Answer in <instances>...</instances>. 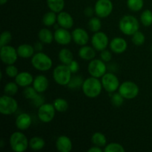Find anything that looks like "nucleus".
<instances>
[{"label":"nucleus","instance_id":"obj_1","mask_svg":"<svg viewBox=\"0 0 152 152\" xmlns=\"http://www.w3.org/2000/svg\"><path fill=\"white\" fill-rule=\"evenodd\" d=\"M102 85L99 78L91 77L87 78L83 82L82 90L83 94L89 98H95L99 96L102 92Z\"/></svg>","mask_w":152,"mask_h":152},{"label":"nucleus","instance_id":"obj_2","mask_svg":"<svg viewBox=\"0 0 152 152\" xmlns=\"http://www.w3.org/2000/svg\"><path fill=\"white\" fill-rule=\"evenodd\" d=\"M119 28L123 34L132 36L139 31L140 24L136 17L131 15L123 16L119 22Z\"/></svg>","mask_w":152,"mask_h":152},{"label":"nucleus","instance_id":"obj_3","mask_svg":"<svg viewBox=\"0 0 152 152\" xmlns=\"http://www.w3.org/2000/svg\"><path fill=\"white\" fill-rule=\"evenodd\" d=\"M31 64L37 71H48L52 68L53 62L50 56L43 52H37L31 57Z\"/></svg>","mask_w":152,"mask_h":152},{"label":"nucleus","instance_id":"obj_4","mask_svg":"<svg viewBox=\"0 0 152 152\" xmlns=\"http://www.w3.org/2000/svg\"><path fill=\"white\" fill-rule=\"evenodd\" d=\"M9 143L11 149L15 152H24L29 146V140L22 132H15L10 135Z\"/></svg>","mask_w":152,"mask_h":152},{"label":"nucleus","instance_id":"obj_5","mask_svg":"<svg viewBox=\"0 0 152 152\" xmlns=\"http://www.w3.org/2000/svg\"><path fill=\"white\" fill-rule=\"evenodd\" d=\"M71 74L72 73L70 71L68 65L62 64L56 66L53 69V78L58 85L65 86H68L72 77Z\"/></svg>","mask_w":152,"mask_h":152},{"label":"nucleus","instance_id":"obj_6","mask_svg":"<svg viewBox=\"0 0 152 152\" xmlns=\"http://www.w3.org/2000/svg\"><path fill=\"white\" fill-rule=\"evenodd\" d=\"M18 109V102L13 96L4 94L0 98V112L4 115H10Z\"/></svg>","mask_w":152,"mask_h":152},{"label":"nucleus","instance_id":"obj_7","mask_svg":"<svg viewBox=\"0 0 152 152\" xmlns=\"http://www.w3.org/2000/svg\"><path fill=\"white\" fill-rule=\"evenodd\" d=\"M118 92L126 99H132L137 97L139 94L140 88L134 82L126 81L120 84Z\"/></svg>","mask_w":152,"mask_h":152},{"label":"nucleus","instance_id":"obj_8","mask_svg":"<svg viewBox=\"0 0 152 152\" xmlns=\"http://www.w3.org/2000/svg\"><path fill=\"white\" fill-rule=\"evenodd\" d=\"M102 87L108 93H114L120 87V80L115 74L112 73H105L101 77Z\"/></svg>","mask_w":152,"mask_h":152},{"label":"nucleus","instance_id":"obj_9","mask_svg":"<svg viewBox=\"0 0 152 152\" xmlns=\"http://www.w3.org/2000/svg\"><path fill=\"white\" fill-rule=\"evenodd\" d=\"M107 66L101 59H94L88 65V71L91 77L100 78L106 73Z\"/></svg>","mask_w":152,"mask_h":152},{"label":"nucleus","instance_id":"obj_10","mask_svg":"<svg viewBox=\"0 0 152 152\" xmlns=\"http://www.w3.org/2000/svg\"><path fill=\"white\" fill-rule=\"evenodd\" d=\"M56 111L53 104L43 103L38 108L37 116L40 121L45 123H48L53 120Z\"/></svg>","mask_w":152,"mask_h":152},{"label":"nucleus","instance_id":"obj_11","mask_svg":"<svg viewBox=\"0 0 152 152\" xmlns=\"http://www.w3.org/2000/svg\"><path fill=\"white\" fill-rule=\"evenodd\" d=\"M0 56L3 63L7 65H13L17 61L19 55L16 49L7 45L0 47Z\"/></svg>","mask_w":152,"mask_h":152},{"label":"nucleus","instance_id":"obj_12","mask_svg":"<svg viewBox=\"0 0 152 152\" xmlns=\"http://www.w3.org/2000/svg\"><path fill=\"white\" fill-rule=\"evenodd\" d=\"M114 5L111 0H97L95 3V14L99 18H106L113 11Z\"/></svg>","mask_w":152,"mask_h":152},{"label":"nucleus","instance_id":"obj_13","mask_svg":"<svg viewBox=\"0 0 152 152\" xmlns=\"http://www.w3.org/2000/svg\"><path fill=\"white\" fill-rule=\"evenodd\" d=\"M91 44L94 48L98 51L106 49L108 45V37L104 32L98 31L94 34L91 38Z\"/></svg>","mask_w":152,"mask_h":152},{"label":"nucleus","instance_id":"obj_14","mask_svg":"<svg viewBox=\"0 0 152 152\" xmlns=\"http://www.w3.org/2000/svg\"><path fill=\"white\" fill-rule=\"evenodd\" d=\"M54 40L59 45H66L71 43L72 39V34L63 28H59L54 32Z\"/></svg>","mask_w":152,"mask_h":152},{"label":"nucleus","instance_id":"obj_15","mask_svg":"<svg viewBox=\"0 0 152 152\" xmlns=\"http://www.w3.org/2000/svg\"><path fill=\"white\" fill-rule=\"evenodd\" d=\"M72 34L73 41L77 45L83 46L87 45L89 41V35L87 31L83 28H75L71 33Z\"/></svg>","mask_w":152,"mask_h":152},{"label":"nucleus","instance_id":"obj_16","mask_svg":"<svg viewBox=\"0 0 152 152\" xmlns=\"http://www.w3.org/2000/svg\"><path fill=\"white\" fill-rule=\"evenodd\" d=\"M110 49L111 51L117 54L124 53L128 48L127 42L122 37H115L110 42Z\"/></svg>","mask_w":152,"mask_h":152},{"label":"nucleus","instance_id":"obj_17","mask_svg":"<svg viewBox=\"0 0 152 152\" xmlns=\"http://www.w3.org/2000/svg\"><path fill=\"white\" fill-rule=\"evenodd\" d=\"M57 24L61 28L71 29L74 25V19L69 13L62 10L60 13H58Z\"/></svg>","mask_w":152,"mask_h":152},{"label":"nucleus","instance_id":"obj_18","mask_svg":"<svg viewBox=\"0 0 152 152\" xmlns=\"http://www.w3.org/2000/svg\"><path fill=\"white\" fill-rule=\"evenodd\" d=\"M56 148L59 152H70L72 150V141L68 137L62 135L56 141Z\"/></svg>","mask_w":152,"mask_h":152},{"label":"nucleus","instance_id":"obj_19","mask_svg":"<svg viewBox=\"0 0 152 152\" xmlns=\"http://www.w3.org/2000/svg\"><path fill=\"white\" fill-rule=\"evenodd\" d=\"M32 123L31 117L27 113L20 114L16 119L15 125L16 127L20 131H25L30 128Z\"/></svg>","mask_w":152,"mask_h":152},{"label":"nucleus","instance_id":"obj_20","mask_svg":"<svg viewBox=\"0 0 152 152\" xmlns=\"http://www.w3.org/2000/svg\"><path fill=\"white\" fill-rule=\"evenodd\" d=\"M49 86L48 79L45 75H38L34 78L33 87L38 93L41 94L45 91Z\"/></svg>","mask_w":152,"mask_h":152},{"label":"nucleus","instance_id":"obj_21","mask_svg":"<svg viewBox=\"0 0 152 152\" xmlns=\"http://www.w3.org/2000/svg\"><path fill=\"white\" fill-rule=\"evenodd\" d=\"M34 77L32 74L27 71H23L18 74V75L15 77V82L20 87L25 88L27 86H31L34 82Z\"/></svg>","mask_w":152,"mask_h":152},{"label":"nucleus","instance_id":"obj_22","mask_svg":"<svg viewBox=\"0 0 152 152\" xmlns=\"http://www.w3.org/2000/svg\"><path fill=\"white\" fill-rule=\"evenodd\" d=\"M19 57L23 59H29L34 55L35 49L34 46L29 44H22L16 48Z\"/></svg>","mask_w":152,"mask_h":152},{"label":"nucleus","instance_id":"obj_23","mask_svg":"<svg viewBox=\"0 0 152 152\" xmlns=\"http://www.w3.org/2000/svg\"><path fill=\"white\" fill-rule=\"evenodd\" d=\"M94 48L90 47V46L83 45L80 48L79 50V56L81 59H84V60H92V59H95L96 56V51Z\"/></svg>","mask_w":152,"mask_h":152},{"label":"nucleus","instance_id":"obj_24","mask_svg":"<svg viewBox=\"0 0 152 152\" xmlns=\"http://www.w3.org/2000/svg\"><path fill=\"white\" fill-rule=\"evenodd\" d=\"M38 38L44 44H50L54 39V34L48 28H42L38 33Z\"/></svg>","mask_w":152,"mask_h":152},{"label":"nucleus","instance_id":"obj_25","mask_svg":"<svg viewBox=\"0 0 152 152\" xmlns=\"http://www.w3.org/2000/svg\"><path fill=\"white\" fill-rule=\"evenodd\" d=\"M59 61L64 65H68L73 60H74V56H73L72 52L71 50L68 48H62L61 49L60 51L58 54Z\"/></svg>","mask_w":152,"mask_h":152},{"label":"nucleus","instance_id":"obj_26","mask_svg":"<svg viewBox=\"0 0 152 152\" xmlns=\"http://www.w3.org/2000/svg\"><path fill=\"white\" fill-rule=\"evenodd\" d=\"M65 0H47V5L51 11L60 13L65 7Z\"/></svg>","mask_w":152,"mask_h":152},{"label":"nucleus","instance_id":"obj_27","mask_svg":"<svg viewBox=\"0 0 152 152\" xmlns=\"http://www.w3.org/2000/svg\"><path fill=\"white\" fill-rule=\"evenodd\" d=\"M45 145L44 139L40 137H34L29 140V147L33 151H39Z\"/></svg>","mask_w":152,"mask_h":152},{"label":"nucleus","instance_id":"obj_28","mask_svg":"<svg viewBox=\"0 0 152 152\" xmlns=\"http://www.w3.org/2000/svg\"><path fill=\"white\" fill-rule=\"evenodd\" d=\"M91 142L94 145L99 147H105L107 144L106 137L101 132H96L91 137Z\"/></svg>","mask_w":152,"mask_h":152},{"label":"nucleus","instance_id":"obj_29","mask_svg":"<svg viewBox=\"0 0 152 152\" xmlns=\"http://www.w3.org/2000/svg\"><path fill=\"white\" fill-rule=\"evenodd\" d=\"M56 13L51 10L45 13L42 17V23L47 27L54 25L57 22V15Z\"/></svg>","mask_w":152,"mask_h":152},{"label":"nucleus","instance_id":"obj_30","mask_svg":"<svg viewBox=\"0 0 152 152\" xmlns=\"http://www.w3.org/2000/svg\"><path fill=\"white\" fill-rule=\"evenodd\" d=\"M53 105L56 111L59 113L65 112L68 108V102L65 99H63V98L59 97L55 99L53 102Z\"/></svg>","mask_w":152,"mask_h":152},{"label":"nucleus","instance_id":"obj_31","mask_svg":"<svg viewBox=\"0 0 152 152\" xmlns=\"http://www.w3.org/2000/svg\"><path fill=\"white\" fill-rule=\"evenodd\" d=\"M18 90H19V86H18L16 82L7 83L4 87V94L8 95V96H14L17 93Z\"/></svg>","mask_w":152,"mask_h":152},{"label":"nucleus","instance_id":"obj_32","mask_svg":"<svg viewBox=\"0 0 152 152\" xmlns=\"http://www.w3.org/2000/svg\"><path fill=\"white\" fill-rule=\"evenodd\" d=\"M127 6L129 10L138 12L143 7L144 0H127Z\"/></svg>","mask_w":152,"mask_h":152},{"label":"nucleus","instance_id":"obj_33","mask_svg":"<svg viewBox=\"0 0 152 152\" xmlns=\"http://www.w3.org/2000/svg\"><path fill=\"white\" fill-rule=\"evenodd\" d=\"M88 28L91 31L94 33H96L99 31L102 27V22H101L99 17H91L89 20L88 24Z\"/></svg>","mask_w":152,"mask_h":152},{"label":"nucleus","instance_id":"obj_34","mask_svg":"<svg viewBox=\"0 0 152 152\" xmlns=\"http://www.w3.org/2000/svg\"><path fill=\"white\" fill-rule=\"evenodd\" d=\"M140 22L144 26L148 27L152 25V11L145 10L140 16Z\"/></svg>","mask_w":152,"mask_h":152},{"label":"nucleus","instance_id":"obj_35","mask_svg":"<svg viewBox=\"0 0 152 152\" xmlns=\"http://www.w3.org/2000/svg\"><path fill=\"white\" fill-rule=\"evenodd\" d=\"M23 95L26 99L32 101L39 95V93H38L34 87H31V86H29L24 88Z\"/></svg>","mask_w":152,"mask_h":152},{"label":"nucleus","instance_id":"obj_36","mask_svg":"<svg viewBox=\"0 0 152 152\" xmlns=\"http://www.w3.org/2000/svg\"><path fill=\"white\" fill-rule=\"evenodd\" d=\"M83 82H84V80L82 79L81 77H80V76H74V77H71V80H70L69 83L67 86L70 89L80 88V87L82 88V86H83Z\"/></svg>","mask_w":152,"mask_h":152},{"label":"nucleus","instance_id":"obj_37","mask_svg":"<svg viewBox=\"0 0 152 152\" xmlns=\"http://www.w3.org/2000/svg\"><path fill=\"white\" fill-rule=\"evenodd\" d=\"M132 41L133 44L136 46H141L145 43V37L141 31H137L135 34L132 35Z\"/></svg>","mask_w":152,"mask_h":152},{"label":"nucleus","instance_id":"obj_38","mask_svg":"<svg viewBox=\"0 0 152 152\" xmlns=\"http://www.w3.org/2000/svg\"><path fill=\"white\" fill-rule=\"evenodd\" d=\"M103 151L105 152H124L126 150L121 144L117 142H111L105 145Z\"/></svg>","mask_w":152,"mask_h":152},{"label":"nucleus","instance_id":"obj_39","mask_svg":"<svg viewBox=\"0 0 152 152\" xmlns=\"http://www.w3.org/2000/svg\"><path fill=\"white\" fill-rule=\"evenodd\" d=\"M125 98L120 93H114L111 96V102L114 106L120 107L124 102Z\"/></svg>","mask_w":152,"mask_h":152},{"label":"nucleus","instance_id":"obj_40","mask_svg":"<svg viewBox=\"0 0 152 152\" xmlns=\"http://www.w3.org/2000/svg\"><path fill=\"white\" fill-rule=\"evenodd\" d=\"M12 34L10 31H4L1 33V38H0V47L7 45L11 42Z\"/></svg>","mask_w":152,"mask_h":152},{"label":"nucleus","instance_id":"obj_41","mask_svg":"<svg viewBox=\"0 0 152 152\" xmlns=\"http://www.w3.org/2000/svg\"><path fill=\"white\" fill-rule=\"evenodd\" d=\"M5 74L10 78H15L19 74L17 67L14 65H7L5 68Z\"/></svg>","mask_w":152,"mask_h":152},{"label":"nucleus","instance_id":"obj_42","mask_svg":"<svg viewBox=\"0 0 152 152\" xmlns=\"http://www.w3.org/2000/svg\"><path fill=\"white\" fill-rule=\"evenodd\" d=\"M100 59L105 62H109L112 59V53L110 50H102L100 53Z\"/></svg>","mask_w":152,"mask_h":152},{"label":"nucleus","instance_id":"obj_43","mask_svg":"<svg viewBox=\"0 0 152 152\" xmlns=\"http://www.w3.org/2000/svg\"><path fill=\"white\" fill-rule=\"evenodd\" d=\"M68 66L72 74H76V73H77L79 71H80V64H79L78 62H77L76 60H73L72 62L68 65Z\"/></svg>","mask_w":152,"mask_h":152},{"label":"nucleus","instance_id":"obj_44","mask_svg":"<svg viewBox=\"0 0 152 152\" xmlns=\"http://www.w3.org/2000/svg\"><path fill=\"white\" fill-rule=\"evenodd\" d=\"M95 10H94V7H87L86 9L84 10V14L86 17L88 18H91L93 17V15L94 14Z\"/></svg>","mask_w":152,"mask_h":152},{"label":"nucleus","instance_id":"obj_45","mask_svg":"<svg viewBox=\"0 0 152 152\" xmlns=\"http://www.w3.org/2000/svg\"><path fill=\"white\" fill-rule=\"evenodd\" d=\"M34 49H35V51H37V52L42 51L43 49L42 42L41 41L37 42H36L35 44H34Z\"/></svg>","mask_w":152,"mask_h":152},{"label":"nucleus","instance_id":"obj_46","mask_svg":"<svg viewBox=\"0 0 152 152\" xmlns=\"http://www.w3.org/2000/svg\"><path fill=\"white\" fill-rule=\"evenodd\" d=\"M88 152H102V149L101 148V147L96 146V145H94V146H92L91 148H89L88 150Z\"/></svg>","mask_w":152,"mask_h":152},{"label":"nucleus","instance_id":"obj_47","mask_svg":"<svg viewBox=\"0 0 152 152\" xmlns=\"http://www.w3.org/2000/svg\"><path fill=\"white\" fill-rule=\"evenodd\" d=\"M7 1L8 0H0V4H1V5H4V4L7 2Z\"/></svg>","mask_w":152,"mask_h":152},{"label":"nucleus","instance_id":"obj_48","mask_svg":"<svg viewBox=\"0 0 152 152\" xmlns=\"http://www.w3.org/2000/svg\"><path fill=\"white\" fill-rule=\"evenodd\" d=\"M151 51H152V45H151Z\"/></svg>","mask_w":152,"mask_h":152},{"label":"nucleus","instance_id":"obj_49","mask_svg":"<svg viewBox=\"0 0 152 152\" xmlns=\"http://www.w3.org/2000/svg\"><path fill=\"white\" fill-rule=\"evenodd\" d=\"M33 1H37V0H33Z\"/></svg>","mask_w":152,"mask_h":152}]
</instances>
